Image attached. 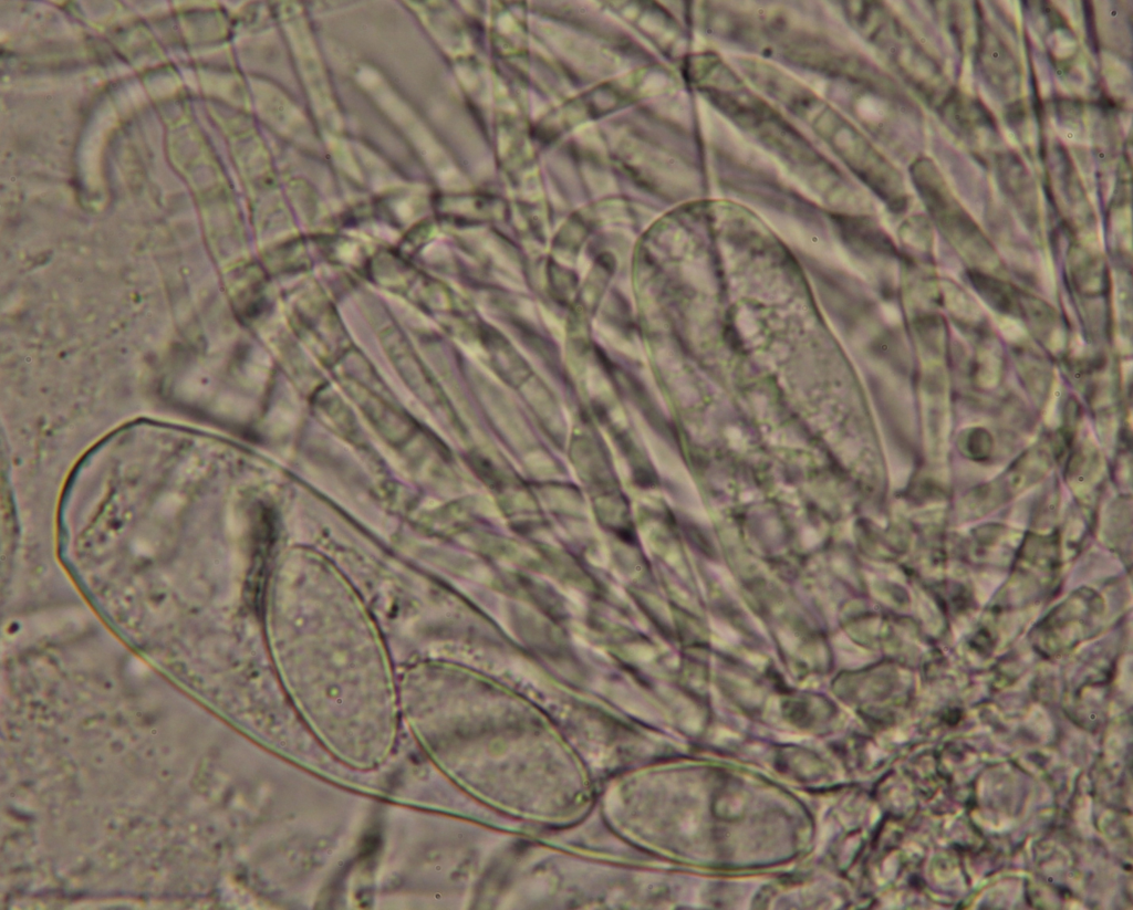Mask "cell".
Returning a JSON list of instances; mask_svg holds the SVG:
<instances>
[{
    "instance_id": "6da1fadb",
    "label": "cell",
    "mask_w": 1133,
    "mask_h": 910,
    "mask_svg": "<svg viewBox=\"0 0 1133 910\" xmlns=\"http://www.w3.org/2000/svg\"><path fill=\"white\" fill-rule=\"evenodd\" d=\"M755 85L804 122L891 209L907 206L903 179L873 145L827 102L777 67L751 60L744 71Z\"/></svg>"
},
{
    "instance_id": "7a4b0ae2",
    "label": "cell",
    "mask_w": 1133,
    "mask_h": 910,
    "mask_svg": "<svg viewBox=\"0 0 1133 910\" xmlns=\"http://www.w3.org/2000/svg\"><path fill=\"white\" fill-rule=\"evenodd\" d=\"M699 87L731 121L781 155L827 200L836 202V190L840 192L844 181L838 170L766 102L749 92L728 66L711 71Z\"/></svg>"
},
{
    "instance_id": "3957f363",
    "label": "cell",
    "mask_w": 1133,
    "mask_h": 910,
    "mask_svg": "<svg viewBox=\"0 0 1133 910\" xmlns=\"http://www.w3.org/2000/svg\"><path fill=\"white\" fill-rule=\"evenodd\" d=\"M971 280L986 301L1002 312H1012L1017 305L1014 293L1000 281L973 272Z\"/></svg>"
}]
</instances>
